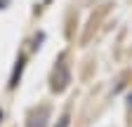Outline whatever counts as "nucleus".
Returning a JSON list of instances; mask_svg holds the SVG:
<instances>
[{"mask_svg": "<svg viewBox=\"0 0 132 127\" xmlns=\"http://www.w3.org/2000/svg\"><path fill=\"white\" fill-rule=\"evenodd\" d=\"M69 83H71L69 66L61 61V63H57V68H54V73H52V89H54V92H64L66 87H69Z\"/></svg>", "mask_w": 132, "mask_h": 127, "instance_id": "f257e3e1", "label": "nucleus"}, {"mask_svg": "<svg viewBox=\"0 0 132 127\" xmlns=\"http://www.w3.org/2000/svg\"><path fill=\"white\" fill-rule=\"evenodd\" d=\"M21 71H24V59L16 61V68H14V75L10 80V87H16V83H19V78H21Z\"/></svg>", "mask_w": 132, "mask_h": 127, "instance_id": "7ed1b4c3", "label": "nucleus"}, {"mask_svg": "<svg viewBox=\"0 0 132 127\" xmlns=\"http://www.w3.org/2000/svg\"><path fill=\"white\" fill-rule=\"evenodd\" d=\"M7 3H10V0H0V7H5Z\"/></svg>", "mask_w": 132, "mask_h": 127, "instance_id": "39448f33", "label": "nucleus"}, {"mask_svg": "<svg viewBox=\"0 0 132 127\" xmlns=\"http://www.w3.org/2000/svg\"><path fill=\"white\" fill-rule=\"evenodd\" d=\"M57 127H69V115H64V118H59Z\"/></svg>", "mask_w": 132, "mask_h": 127, "instance_id": "20e7f679", "label": "nucleus"}, {"mask_svg": "<svg viewBox=\"0 0 132 127\" xmlns=\"http://www.w3.org/2000/svg\"><path fill=\"white\" fill-rule=\"evenodd\" d=\"M47 113H50L47 108H40L38 115H33V118L28 120V127H45V118H47Z\"/></svg>", "mask_w": 132, "mask_h": 127, "instance_id": "f03ea898", "label": "nucleus"}]
</instances>
